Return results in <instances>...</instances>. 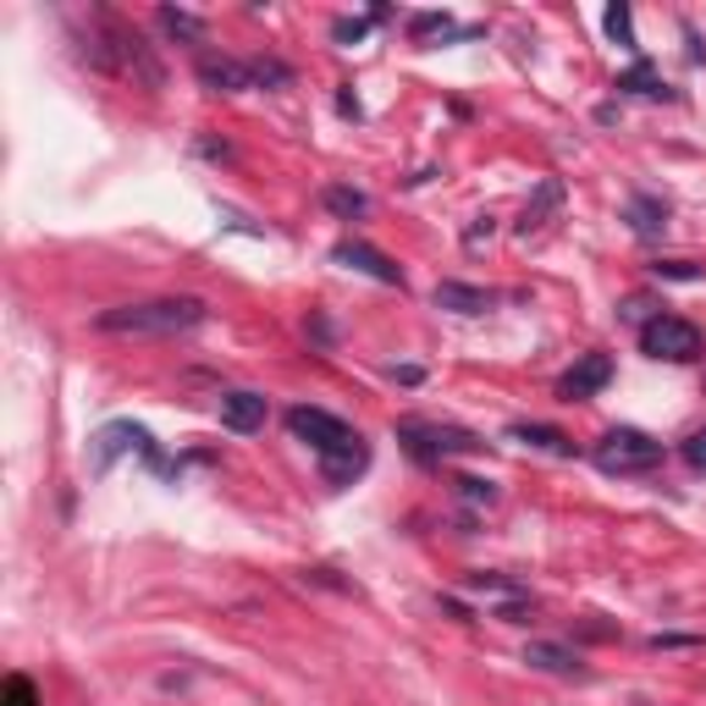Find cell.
Wrapping results in <instances>:
<instances>
[{
	"mask_svg": "<svg viewBox=\"0 0 706 706\" xmlns=\"http://www.w3.org/2000/svg\"><path fill=\"white\" fill-rule=\"evenodd\" d=\"M205 299L183 293V299H144V304H117L106 315H95L100 331L111 337H183L194 326H205Z\"/></svg>",
	"mask_w": 706,
	"mask_h": 706,
	"instance_id": "1",
	"label": "cell"
},
{
	"mask_svg": "<svg viewBox=\"0 0 706 706\" xmlns=\"http://www.w3.org/2000/svg\"><path fill=\"white\" fill-rule=\"evenodd\" d=\"M83 56L95 61L100 72H117V77H138V83H149V88H160V61L149 56V45L138 39V28H127V23H117V17H100V28L88 34V45H83Z\"/></svg>",
	"mask_w": 706,
	"mask_h": 706,
	"instance_id": "2",
	"label": "cell"
},
{
	"mask_svg": "<svg viewBox=\"0 0 706 706\" xmlns=\"http://www.w3.org/2000/svg\"><path fill=\"white\" fill-rule=\"evenodd\" d=\"M398 441L409 448L414 464H441V459H459V453H480L486 441L464 425H436V419H403Z\"/></svg>",
	"mask_w": 706,
	"mask_h": 706,
	"instance_id": "3",
	"label": "cell"
},
{
	"mask_svg": "<svg viewBox=\"0 0 706 706\" xmlns=\"http://www.w3.org/2000/svg\"><path fill=\"white\" fill-rule=\"evenodd\" d=\"M591 459H596L601 475H646V470L662 464V441L646 436V430H635V425H618V430H607L596 441Z\"/></svg>",
	"mask_w": 706,
	"mask_h": 706,
	"instance_id": "4",
	"label": "cell"
},
{
	"mask_svg": "<svg viewBox=\"0 0 706 706\" xmlns=\"http://www.w3.org/2000/svg\"><path fill=\"white\" fill-rule=\"evenodd\" d=\"M641 353L646 360H668V365H690V360H701V331L684 315H652L641 326Z\"/></svg>",
	"mask_w": 706,
	"mask_h": 706,
	"instance_id": "5",
	"label": "cell"
},
{
	"mask_svg": "<svg viewBox=\"0 0 706 706\" xmlns=\"http://www.w3.org/2000/svg\"><path fill=\"white\" fill-rule=\"evenodd\" d=\"M122 453H144L155 470H166L144 425H133V419H111V425H100V436H95V475H106Z\"/></svg>",
	"mask_w": 706,
	"mask_h": 706,
	"instance_id": "6",
	"label": "cell"
},
{
	"mask_svg": "<svg viewBox=\"0 0 706 706\" xmlns=\"http://www.w3.org/2000/svg\"><path fill=\"white\" fill-rule=\"evenodd\" d=\"M288 430H293L299 441H309L315 453H326V448H337V441H348V436H353V425H348V419H337V414H326V409H309V403L288 409Z\"/></svg>",
	"mask_w": 706,
	"mask_h": 706,
	"instance_id": "7",
	"label": "cell"
},
{
	"mask_svg": "<svg viewBox=\"0 0 706 706\" xmlns=\"http://www.w3.org/2000/svg\"><path fill=\"white\" fill-rule=\"evenodd\" d=\"M331 259L337 265H348V271H365L370 282H387V288H403V271L381 254V248H370V243H360V238H342L337 248H331Z\"/></svg>",
	"mask_w": 706,
	"mask_h": 706,
	"instance_id": "8",
	"label": "cell"
},
{
	"mask_svg": "<svg viewBox=\"0 0 706 706\" xmlns=\"http://www.w3.org/2000/svg\"><path fill=\"white\" fill-rule=\"evenodd\" d=\"M365 464H370V448H365V436L353 430L348 441H337V448H326L320 453V475H326V486H353L365 475Z\"/></svg>",
	"mask_w": 706,
	"mask_h": 706,
	"instance_id": "9",
	"label": "cell"
},
{
	"mask_svg": "<svg viewBox=\"0 0 706 706\" xmlns=\"http://www.w3.org/2000/svg\"><path fill=\"white\" fill-rule=\"evenodd\" d=\"M607 381H612V360H607V353H585L574 370L558 376V398H563V403H585V398H596Z\"/></svg>",
	"mask_w": 706,
	"mask_h": 706,
	"instance_id": "10",
	"label": "cell"
},
{
	"mask_svg": "<svg viewBox=\"0 0 706 706\" xmlns=\"http://www.w3.org/2000/svg\"><path fill=\"white\" fill-rule=\"evenodd\" d=\"M265 414H271V403H265V392H248V387H238V392H227V398H221V425H227V430H238V436L259 430V425H265Z\"/></svg>",
	"mask_w": 706,
	"mask_h": 706,
	"instance_id": "11",
	"label": "cell"
},
{
	"mask_svg": "<svg viewBox=\"0 0 706 706\" xmlns=\"http://www.w3.org/2000/svg\"><path fill=\"white\" fill-rule=\"evenodd\" d=\"M508 441H519V448H536V453H552V459H574V441H569L558 425L513 419V425H508Z\"/></svg>",
	"mask_w": 706,
	"mask_h": 706,
	"instance_id": "12",
	"label": "cell"
},
{
	"mask_svg": "<svg viewBox=\"0 0 706 706\" xmlns=\"http://www.w3.org/2000/svg\"><path fill=\"white\" fill-rule=\"evenodd\" d=\"M524 662L541 668V673H558V679H585L580 652H569L563 641H530V646H524Z\"/></svg>",
	"mask_w": 706,
	"mask_h": 706,
	"instance_id": "13",
	"label": "cell"
},
{
	"mask_svg": "<svg viewBox=\"0 0 706 706\" xmlns=\"http://www.w3.org/2000/svg\"><path fill=\"white\" fill-rule=\"evenodd\" d=\"M199 83L210 95H238V88H254L248 61H227V56H199Z\"/></svg>",
	"mask_w": 706,
	"mask_h": 706,
	"instance_id": "14",
	"label": "cell"
},
{
	"mask_svg": "<svg viewBox=\"0 0 706 706\" xmlns=\"http://www.w3.org/2000/svg\"><path fill=\"white\" fill-rule=\"evenodd\" d=\"M497 299L486 288H470V282H436V309H453V315H486Z\"/></svg>",
	"mask_w": 706,
	"mask_h": 706,
	"instance_id": "15",
	"label": "cell"
},
{
	"mask_svg": "<svg viewBox=\"0 0 706 706\" xmlns=\"http://www.w3.org/2000/svg\"><path fill=\"white\" fill-rule=\"evenodd\" d=\"M558 205H563V183H558V176H547V183L536 188V199L524 205V221H519V232L530 238V232H536V227H541V221H547Z\"/></svg>",
	"mask_w": 706,
	"mask_h": 706,
	"instance_id": "16",
	"label": "cell"
},
{
	"mask_svg": "<svg viewBox=\"0 0 706 706\" xmlns=\"http://www.w3.org/2000/svg\"><path fill=\"white\" fill-rule=\"evenodd\" d=\"M618 88H624V95H646V100H673V88L652 72V61H635L624 77H618Z\"/></svg>",
	"mask_w": 706,
	"mask_h": 706,
	"instance_id": "17",
	"label": "cell"
},
{
	"mask_svg": "<svg viewBox=\"0 0 706 706\" xmlns=\"http://www.w3.org/2000/svg\"><path fill=\"white\" fill-rule=\"evenodd\" d=\"M630 227H635L641 238L668 232V205H662V199H652V194H635V199H630Z\"/></svg>",
	"mask_w": 706,
	"mask_h": 706,
	"instance_id": "18",
	"label": "cell"
},
{
	"mask_svg": "<svg viewBox=\"0 0 706 706\" xmlns=\"http://www.w3.org/2000/svg\"><path fill=\"white\" fill-rule=\"evenodd\" d=\"M409 39L414 45H425V39H464V28H453L448 12H419V17H409Z\"/></svg>",
	"mask_w": 706,
	"mask_h": 706,
	"instance_id": "19",
	"label": "cell"
},
{
	"mask_svg": "<svg viewBox=\"0 0 706 706\" xmlns=\"http://www.w3.org/2000/svg\"><path fill=\"white\" fill-rule=\"evenodd\" d=\"M320 199H326V210H331V216H342V221H360V216L370 210V199H365L360 188H348V183H331Z\"/></svg>",
	"mask_w": 706,
	"mask_h": 706,
	"instance_id": "20",
	"label": "cell"
},
{
	"mask_svg": "<svg viewBox=\"0 0 706 706\" xmlns=\"http://www.w3.org/2000/svg\"><path fill=\"white\" fill-rule=\"evenodd\" d=\"M160 28H166L171 39H188V45L205 39V23H199L194 12H176V7H160Z\"/></svg>",
	"mask_w": 706,
	"mask_h": 706,
	"instance_id": "21",
	"label": "cell"
},
{
	"mask_svg": "<svg viewBox=\"0 0 706 706\" xmlns=\"http://www.w3.org/2000/svg\"><path fill=\"white\" fill-rule=\"evenodd\" d=\"M607 34L641 61V39H635V17H630V7H607Z\"/></svg>",
	"mask_w": 706,
	"mask_h": 706,
	"instance_id": "22",
	"label": "cell"
},
{
	"mask_svg": "<svg viewBox=\"0 0 706 706\" xmlns=\"http://www.w3.org/2000/svg\"><path fill=\"white\" fill-rule=\"evenodd\" d=\"M248 77H254V83H293V72H288L282 61H271V56H254V61H248Z\"/></svg>",
	"mask_w": 706,
	"mask_h": 706,
	"instance_id": "23",
	"label": "cell"
},
{
	"mask_svg": "<svg viewBox=\"0 0 706 706\" xmlns=\"http://www.w3.org/2000/svg\"><path fill=\"white\" fill-rule=\"evenodd\" d=\"M652 277H662V282H701V271H695L690 259H657Z\"/></svg>",
	"mask_w": 706,
	"mask_h": 706,
	"instance_id": "24",
	"label": "cell"
},
{
	"mask_svg": "<svg viewBox=\"0 0 706 706\" xmlns=\"http://www.w3.org/2000/svg\"><path fill=\"white\" fill-rule=\"evenodd\" d=\"M7 706H39V690H34L28 673H12V679H7Z\"/></svg>",
	"mask_w": 706,
	"mask_h": 706,
	"instance_id": "25",
	"label": "cell"
},
{
	"mask_svg": "<svg viewBox=\"0 0 706 706\" xmlns=\"http://www.w3.org/2000/svg\"><path fill=\"white\" fill-rule=\"evenodd\" d=\"M497 618H502V624H530V618H536V596H513V601H502Z\"/></svg>",
	"mask_w": 706,
	"mask_h": 706,
	"instance_id": "26",
	"label": "cell"
},
{
	"mask_svg": "<svg viewBox=\"0 0 706 706\" xmlns=\"http://www.w3.org/2000/svg\"><path fill=\"white\" fill-rule=\"evenodd\" d=\"M365 34H370L365 17H337V23H331V39H337V45H360Z\"/></svg>",
	"mask_w": 706,
	"mask_h": 706,
	"instance_id": "27",
	"label": "cell"
},
{
	"mask_svg": "<svg viewBox=\"0 0 706 706\" xmlns=\"http://www.w3.org/2000/svg\"><path fill=\"white\" fill-rule=\"evenodd\" d=\"M679 453H684V464H690L695 475H706V430H690Z\"/></svg>",
	"mask_w": 706,
	"mask_h": 706,
	"instance_id": "28",
	"label": "cell"
},
{
	"mask_svg": "<svg viewBox=\"0 0 706 706\" xmlns=\"http://www.w3.org/2000/svg\"><path fill=\"white\" fill-rule=\"evenodd\" d=\"M459 497H464V502H486V508H491V502H497V486H491V480L464 475V480H459Z\"/></svg>",
	"mask_w": 706,
	"mask_h": 706,
	"instance_id": "29",
	"label": "cell"
}]
</instances>
